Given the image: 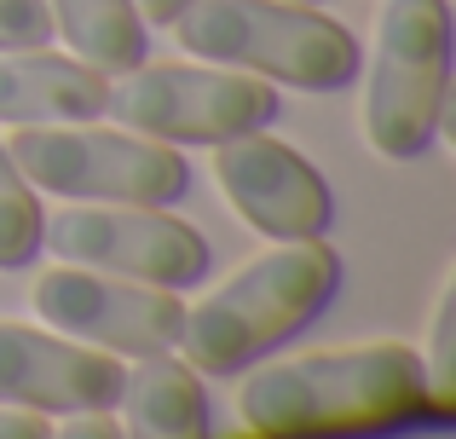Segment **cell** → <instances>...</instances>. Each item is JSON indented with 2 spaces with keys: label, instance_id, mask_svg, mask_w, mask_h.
<instances>
[{
  "label": "cell",
  "instance_id": "obj_1",
  "mask_svg": "<svg viewBox=\"0 0 456 439\" xmlns=\"http://www.w3.org/2000/svg\"><path fill=\"white\" fill-rule=\"evenodd\" d=\"M422 405H434L428 370L399 341L260 364L237 394V417L260 439H318L346 428H381V422L416 417Z\"/></svg>",
  "mask_w": 456,
  "mask_h": 439
},
{
  "label": "cell",
  "instance_id": "obj_2",
  "mask_svg": "<svg viewBox=\"0 0 456 439\" xmlns=\"http://www.w3.org/2000/svg\"><path fill=\"white\" fill-rule=\"evenodd\" d=\"M341 283V260L323 248V237H301L272 255L248 260L225 289H214L202 306H191L179 324V347L197 376H232L306 329L330 306Z\"/></svg>",
  "mask_w": 456,
  "mask_h": 439
},
{
  "label": "cell",
  "instance_id": "obj_3",
  "mask_svg": "<svg viewBox=\"0 0 456 439\" xmlns=\"http://www.w3.org/2000/svg\"><path fill=\"white\" fill-rule=\"evenodd\" d=\"M174 29L202 64H237L301 93H335L358 76V41L306 0H197Z\"/></svg>",
  "mask_w": 456,
  "mask_h": 439
},
{
  "label": "cell",
  "instance_id": "obj_4",
  "mask_svg": "<svg viewBox=\"0 0 456 439\" xmlns=\"http://www.w3.org/2000/svg\"><path fill=\"white\" fill-rule=\"evenodd\" d=\"M451 0H387L364 87V134L387 162H411L445 127Z\"/></svg>",
  "mask_w": 456,
  "mask_h": 439
},
{
  "label": "cell",
  "instance_id": "obj_5",
  "mask_svg": "<svg viewBox=\"0 0 456 439\" xmlns=\"http://www.w3.org/2000/svg\"><path fill=\"white\" fill-rule=\"evenodd\" d=\"M6 157L29 185L76 203H179L191 185V168L179 145L145 134H110L93 122H58V127H18L6 139Z\"/></svg>",
  "mask_w": 456,
  "mask_h": 439
},
{
  "label": "cell",
  "instance_id": "obj_6",
  "mask_svg": "<svg viewBox=\"0 0 456 439\" xmlns=\"http://www.w3.org/2000/svg\"><path fill=\"white\" fill-rule=\"evenodd\" d=\"M104 116L162 145H220L278 116L272 81L225 64H134L104 99Z\"/></svg>",
  "mask_w": 456,
  "mask_h": 439
},
{
  "label": "cell",
  "instance_id": "obj_7",
  "mask_svg": "<svg viewBox=\"0 0 456 439\" xmlns=\"http://www.w3.org/2000/svg\"><path fill=\"white\" fill-rule=\"evenodd\" d=\"M41 237L69 266L156 283V289H191V283L208 278V237L167 208H145V203L58 208L41 225Z\"/></svg>",
  "mask_w": 456,
  "mask_h": 439
},
{
  "label": "cell",
  "instance_id": "obj_8",
  "mask_svg": "<svg viewBox=\"0 0 456 439\" xmlns=\"http://www.w3.org/2000/svg\"><path fill=\"white\" fill-rule=\"evenodd\" d=\"M35 313L69 341H99L116 359H151V353H174L179 347V324L185 306L174 289L134 278H110V272H87V266H53L35 278L29 289Z\"/></svg>",
  "mask_w": 456,
  "mask_h": 439
},
{
  "label": "cell",
  "instance_id": "obj_9",
  "mask_svg": "<svg viewBox=\"0 0 456 439\" xmlns=\"http://www.w3.org/2000/svg\"><path fill=\"white\" fill-rule=\"evenodd\" d=\"M214 174H220V191L232 197V208L260 237L301 243V237H323L335 220L330 180L295 145L260 134V127L255 134H237V139H220Z\"/></svg>",
  "mask_w": 456,
  "mask_h": 439
},
{
  "label": "cell",
  "instance_id": "obj_10",
  "mask_svg": "<svg viewBox=\"0 0 456 439\" xmlns=\"http://www.w3.org/2000/svg\"><path fill=\"white\" fill-rule=\"evenodd\" d=\"M127 387V364L87 341L46 336L35 324H0V405L35 417H81L116 411Z\"/></svg>",
  "mask_w": 456,
  "mask_h": 439
},
{
  "label": "cell",
  "instance_id": "obj_11",
  "mask_svg": "<svg viewBox=\"0 0 456 439\" xmlns=\"http://www.w3.org/2000/svg\"><path fill=\"white\" fill-rule=\"evenodd\" d=\"M104 99H110L104 69L81 64V58L46 53V46L0 53V122H12V127L99 122Z\"/></svg>",
  "mask_w": 456,
  "mask_h": 439
},
{
  "label": "cell",
  "instance_id": "obj_12",
  "mask_svg": "<svg viewBox=\"0 0 456 439\" xmlns=\"http://www.w3.org/2000/svg\"><path fill=\"white\" fill-rule=\"evenodd\" d=\"M122 439H208V411H202V382L185 359L151 353L139 370H127L122 387Z\"/></svg>",
  "mask_w": 456,
  "mask_h": 439
},
{
  "label": "cell",
  "instance_id": "obj_13",
  "mask_svg": "<svg viewBox=\"0 0 456 439\" xmlns=\"http://www.w3.org/2000/svg\"><path fill=\"white\" fill-rule=\"evenodd\" d=\"M46 12H53V35H64L81 64L104 76L145 64V18L134 0H46Z\"/></svg>",
  "mask_w": 456,
  "mask_h": 439
},
{
  "label": "cell",
  "instance_id": "obj_14",
  "mask_svg": "<svg viewBox=\"0 0 456 439\" xmlns=\"http://www.w3.org/2000/svg\"><path fill=\"white\" fill-rule=\"evenodd\" d=\"M41 203H35L29 180L18 174V162L0 145V272H18L41 248Z\"/></svg>",
  "mask_w": 456,
  "mask_h": 439
},
{
  "label": "cell",
  "instance_id": "obj_15",
  "mask_svg": "<svg viewBox=\"0 0 456 439\" xmlns=\"http://www.w3.org/2000/svg\"><path fill=\"white\" fill-rule=\"evenodd\" d=\"M53 41V12L46 0H0V53H23V46Z\"/></svg>",
  "mask_w": 456,
  "mask_h": 439
},
{
  "label": "cell",
  "instance_id": "obj_16",
  "mask_svg": "<svg viewBox=\"0 0 456 439\" xmlns=\"http://www.w3.org/2000/svg\"><path fill=\"white\" fill-rule=\"evenodd\" d=\"M451 313H456V289H445L439 306H434V359L422 364L428 370V394H434L439 411L451 405Z\"/></svg>",
  "mask_w": 456,
  "mask_h": 439
},
{
  "label": "cell",
  "instance_id": "obj_17",
  "mask_svg": "<svg viewBox=\"0 0 456 439\" xmlns=\"http://www.w3.org/2000/svg\"><path fill=\"white\" fill-rule=\"evenodd\" d=\"M0 439H53V428H46V417H35V411L0 405Z\"/></svg>",
  "mask_w": 456,
  "mask_h": 439
},
{
  "label": "cell",
  "instance_id": "obj_18",
  "mask_svg": "<svg viewBox=\"0 0 456 439\" xmlns=\"http://www.w3.org/2000/svg\"><path fill=\"white\" fill-rule=\"evenodd\" d=\"M53 439H122V428L110 422V411H81V417H69V428H58Z\"/></svg>",
  "mask_w": 456,
  "mask_h": 439
},
{
  "label": "cell",
  "instance_id": "obj_19",
  "mask_svg": "<svg viewBox=\"0 0 456 439\" xmlns=\"http://www.w3.org/2000/svg\"><path fill=\"white\" fill-rule=\"evenodd\" d=\"M134 6H139V18H145V23H167V29H174V18L185 6H197V0H134Z\"/></svg>",
  "mask_w": 456,
  "mask_h": 439
},
{
  "label": "cell",
  "instance_id": "obj_20",
  "mask_svg": "<svg viewBox=\"0 0 456 439\" xmlns=\"http://www.w3.org/2000/svg\"><path fill=\"white\" fill-rule=\"evenodd\" d=\"M306 6H318V0H306Z\"/></svg>",
  "mask_w": 456,
  "mask_h": 439
}]
</instances>
